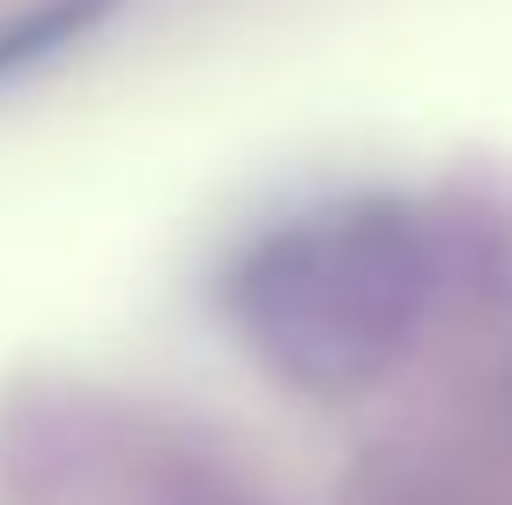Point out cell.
I'll return each mask as SVG.
<instances>
[{
    "label": "cell",
    "mask_w": 512,
    "mask_h": 505,
    "mask_svg": "<svg viewBox=\"0 0 512 505\" xmlns=\"http://www.w3.org/2000/svg\"><path fill=\"white\" fill-rule=\"evenodd\" d=\"M104 8H112V0H45V8L0 23V82L23 75V67H38V60H52L60 45H75Z\"/></svg>",
    "instance_id": "2"
},
{
    "label": "cell",
    "mask_w": 512,
    "mask_h": 505,
    "mask_svg": "<svg viewBox=\"0 0 512 505\" xmlns=\"http://www.w3.org/2000/svg\"><path fill=\"white\" fill-rule=\"evenodd\" d=\"M431 298L438 253L401 201H334L290 216L231 268V320L253 357L327 402L394 372Z\"/></svg>",
    "instance_id": "1"
}]
</instances>
